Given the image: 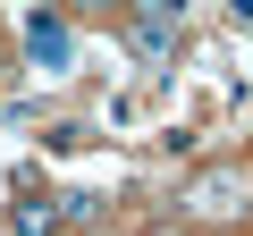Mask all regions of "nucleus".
Returning a JSON list of instances; mask_svg holds the SVG:
<instances>
[{"label": "nucleus", "mask_w": 253, "mask_h": 236, "mask_svg": "<svg viewBox=\"0 0 253 236\" xmlns=\"http://www.w3.org/2000/svg\"><path fill=\"white\" fill-rule=\"evenodd\" d=\"M186 211H194V219H236V211H245V177H228V169H211V177H194V194H186Z\"/></svg>", "instance_id": "nucleus-2"}, {"label": "nucleus", "mask_w": 253, "mask_h": 236, "mask_svg": "<svg viewBox=\"0 0 253 236\" xmlns=\"http://www.w3.org/2000/svg\"><path fill=\"white\" fill-rule=\"evenodd\" d=\"M59 219H68V202H17V228L26 236H51Z\"/></svg>", "instance_id": "nucleus-4"}, {"label": "nucleus", "mask_w": 253, "mask_h": 236, "mask_svg": "<svg viewBox=\"0 0 253 236\" xmlns=\"http://www.w3.org/2000/svg\"><path fill=\"white\" fill-rule=\"evenodd\" d=\"M126 34H135L144 59H169V42H177V9H169V0H152V9H135V26H126Z\"/></svg>", "instance_id": "nucleus-3"}, {"label": "nucleus", "mask_w": 253, "mask_h": 236, "mask_svg": "<svg viewBox=\"0 0 253 236\" xmlns=\"http://www.w3.org/2000/svg\"><path fill=\"white\" fill-rule=\"evenodd\" d=\"M26 51H34V68H42V76H59V68H68V51H76V34H68V17H51V9H34V17H26Z\"/></svg>", "instance_id": "nucleus-1"}]
</instances>
